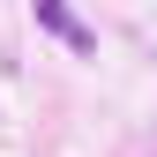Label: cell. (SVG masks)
<instances>
[{"mask_svg":"<svg viewBox=\"0 0 157 157\" xmlns=\"http://www.w3.org/2000/svg\"><path fill=\"white\" fill-rule=\"evenodd\" d=\"M37 30H52V37H60L67 52H82V60L97 52V37H90V23H82L75 8H67V0H37Z\"/></svg>","mask_w":157,"mask_h":157,"instance_id":"obj_1","label":"cell"}]
</instances>
